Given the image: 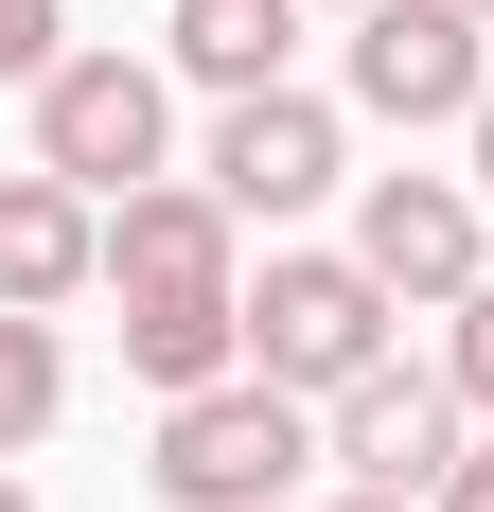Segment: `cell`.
Instances as JSON below:
<instances>
[{"label": "cell", "mask_w": 494, "mask_h": 512, "mask_svg": "<svg viewBox=\"0 0 494 512\" xmlns=\"http://www.w3.org/2000/svg\"><path fill=\"white\" fill-rule=\"evenodd\" d=\"M212 195H230L247 230L318 212V195H336V106H318V89H230V124H212Z\"/></svg>", "instance_id": "obj_6"}, {"label": "cell", "mask_w": 494, "mask_h": 512, "mask_svg": "<svg viewBox=\"0 0 494 512\" xmlns=\"http://www.w3.org/2000/svg\"><path fill=\"white\" fill-rule=\"evenodd\" d=\"M0 512H36V495H18V477H0Z\"/></svg>", "instance_id": "obj_18"}, {"label": "cell", "mask_w": 494, "mask_h": 512, "mask_svg": "<svg viewBox=\"0 0 494 512\" xmlns=\"http://www.w3.org/2000/svg\"><path fill=\"white\" fill-rule=\"evenodd\" d=\"M353 265L389 301H477V177H371L353 195Z\"/></svg>", "instance_id": "obj_7"}, {"label": "cell", "mask_w": 494, "mask_h": 512, "mask_svg": "<svg viewBox=\"0 0 494 512\" xmlns=\"http://www.w3.org/2000/svg\"><path fill=\"white\" fill-rule=\"evenodd\" d=\"M53 71V0H0V89H36Z\"/></svg>", "instance_id": "obj_14"}, {"label": "cell", "mask_w": 494, "mask_h": 512, "mask_svg": "<svg viewBox=\"0 0 494 512\" xmlns=\"http://www.w3.org/2000/svg\"><path fill=\"white\" fill-rule=\"evenodd\" d=\"M230 230L247 212L212 177H142V195H106V283L124 301H195V283H230Z\"/></svg>", "instance_id": "obj_8"}, {"label": "cell", "mask_w": 494, "mask_h": 512, "mask_svg": "<svg viewBox=\"0 0 494 512\" xmlns=\"http://www.w3.org/2000/svg\"><path fill=\"white\" fill-rule=\"evenodd\" d=\"M247 371L300 389V407H336L353 371H389V283H371L353 248H283L265 283H247Z\"/></svg>", "instance_id": "obj_2"}, {"label": "cell", "mask_w": 494, "mask_h": 512, "mask_svg": "<svg viewBox=\"0 0 494 512\" xmlns=\"http://www.w3.org/2000/svg\"><path fill=\"white\" fill-rule=\"evenodd\" d=\"M159 124H177V106H159L142 53H53V71H36V159L71 177V195H142V177H159Z\"/></svg>", "instance_id": "obj_4"}, {"label": "cell", "mask_w": 494, "mask_h": 512, "mask_svg": "<svg viewBox=\"0 0 494 512\" xmlns=\"http://www.w3.org/2000/svg\"><path fill=\"white\" fill-rule=\"evenodd\" d=\"M353 495H442L459 477V371H353L336 407H318Z\"/></svg>", "instance_id": "obj_5"}, {"label": "cell", "mask_w": 494, "mask_h": 512, "mask_svg": "<svg viewBox=\"0 0 494 512\" xmlns=\"http://www.w3.org/2000/svg\"><path fill=\"white\" fill-rule=\"evenodd\" d=\"M477 195H494V89H477Z\"/></svg>", "instance_id": "obj_16"}, {"label": "cell", "mask_w": 494, "mask_h": 512, "mask_svg": "<svg viewBox=\"0 0 494 512\" xmlns=\"http://www.w3.org/2000/svg\"><path fill=\"white\" fill-rule=\"evenodd\" d=\"M71 407V354H53V318H0V460Z\"/></svg>", "instance_id": "obj_12"}, {"label": "cell", "mask_w": 494, "mask_h": 512, "mask_svg": "<svg viewBox=\"0 0 494 512\" xmlns=\"http://www.w3.org/2000/svg\"><path fill=\"white\" fill-rule=\"evenodd\" d=\"M477 18H494V0H477Z\"/></svg>", "instance_id": "obj_19"}, {"label": "cell", "mask_w": 494, "mask_h": 512, "mask_svg": "<svg viewBox=\"0 0 494 512\" xmlns=\"http://www.w3.org/2000/svg\"><path fill=\"white\" fill-rule=\"evenodd\" d=\"M124 371H142L159 407H177V389H230V371H247V283H195V301H124Z\"/></svg>", "instance_id": "obj_10"}, {"label": "cell", "mask_w": 494, "mask_h": 512, "mask_svg": "<svg viewBox=\"0 0 494 512\" xmlns=\"http://www.w3.org/2000/svg\"><path fill=\"white\" fill-rule=\"evenodd\" d=\"M71 283H106V195H71V177H0V318H53Z\"/></svg>", "instance_id": "obj_9"}, {"label": "cell", "mask_w": 494, "mask_h": 512, "mask_svg": "<svg viewBox=\"0 0 494 512\" xmlns=\"http://www.w3.org/2000/svg\"><path fill=\"white\" fill-rule=\"evenodd\" d=\"M300 460H318V424H300V389H265V371H230V389H177L159 407V495L177 512H283Z\"/></svg>", "instance_id": "obj_1"}, {"label": "cell", "mask_w": 494, "mask_h": 512, "mask_svg": "<svg viewBox=\"0 0 494 512\" xmlns=\"http://www.w3.org/2000/svg\"><path fill=\"white\" fill-rule=\"evenodd\" d=\"M336 512H424V495H336Z\"/></svg>", "instance_id": "obj_17"}, {"label": "cell", "mask_w": 494, "mask_h": 512, "mask_svg": "<svg viewBox=\"0 0 494 512\" xmlns=\"http://www.w3.org/2000/svg\"><path fill=\"white\" fill-rule=\"evenodd\" d=\"M459 318V336H442V371H459V407H494V283H477V301H442Z\"/></svg>", "instance_id": "obj_13"}, {"label": "cell", "mask_w": 494, "mask_h": 512, "mask_svg": "<svg viewBox=\"0 0 494 512\" xmlns=\"http://www.w3.org/2000/svg\"><path fill=\"white\" fill-rule=\"evenodd\" d=\"M424 512H494V442H459V477H442Z\"/></svg>", "instance_id": "obj_15"}, {"label": "cell", "mask_w": 494, "mask_h": 512, "mask_svg": "<svg viewBox=\"0 0 494 512\" xmlns=\"http://www.w3.org/2000/svg\"><path fill=\"white\" fill-rule=\"evenodd\" d=\"M300 53V0H177V71L195 89H283Z\"/></svg>", "instance_id": "obj_11"}, {"label": "cell", "mask_w": 494, "mask_h": 512, "mask_svg": "<svg viewBox=\"0 0 494 512\" xmlns=\"http://www.w3.org/2000/svg\"><path fill=\"white\" fill-rule=\"evenodd\" d=\"M494 18L477 0H353V106L371 124H477V89H494Z\"/></svg>", "instance_id": "obj_3"}]
</instances>
